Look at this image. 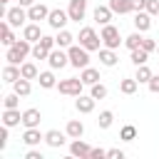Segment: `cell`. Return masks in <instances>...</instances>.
Here are the masks:
<instances>
[{
  "mask_svg": "<svg viewBox=\"0 0 159 159\" xmlns=\"http://www.w3.org/2000/svg\"><path fill=\"white\" fill-rule=\"evenodd\" d=\"M67 55H70V65H72V67H77V70L89 67V50H84L82 45L67 47Z\"/></svg>",
  "mask_w": 159,
  "mask_h": 159,
  "instance_id": "6da1fadb",
  "label": "cell"
},
{
  "mask_svg": "<svg viewBox=\"0 0 159 159\" xmlns=\"http://www.w3.org/2000/svg\"><path fill=\"white\" fill-rule=\"evenodd\" d=\"M99 42H102V35H97L92 27H82V30H80V45H82L84 50L94 52V50H99Z\"/></svg>",
  "mask_w": 159,
  "mask_h": 159,
  "instance_id": "7a4b0ae2",
  "label": "cell"
},
{
  "mask_svg": "<svg viewBox=\"0 0 159 159\" xmlns=\"http://www.w3.org/2000/svg\"><path fill=\"white\" fill-rule=\"evenodd\" d=\"M82 87H84V82L80 77H67V80H60L57 82V89L62 94H70V97H80L82 94Z\"/></svg>",
  "mask_w": 159,
  "mask_h": 159,
  "instance_id": "3957f363",
  "label": "cell"
},
{
  "mask_svg": "<svg viewBox=\"0 0 159 159\" xmlns=\"http://www.w3.org/2000/svg\"><path fill=\"white\" fill-rule=\"evenodd\" d=\"M102 42H104V47H112V50H117V47L122 45L119 30H117L114 25H102Z\"/></svg>",
  "mask_w": 159,
  "mask_h": 159,
  "instance_id": "277c9868",
  "label": "cell"
},
{
  "mask_svg": "<svg viewBox=\"0 0 159 159\" xmlns=\"http://www.w3.org/2000/svg\"><path fill=\"white\" fill-rule=\"evenodd\" d=\"M47 62H50L52 70H62L65 65H70V55L65 52V47H55V50H50Z\"/></svg>",
  "mask_w": 159,
  "mask_h": 159,
  "instance_id": "5b68a950",
  "label": "cell"
},
{
  "mask_svg": "<svg viewBox=\"0 0 159 159\" xmlns=\"http://www.w3.org/2000/svg\"><path fill=\"white\" fill-rule=\"evenodd\" d=\"M70 22V12H65V10H50V15H47V25L50 27H55V30H62L65 25Z\"/></svg>",
  "mask_w": 159,
  "mask_h": 159,
  "instance_id": "8992f818",
  "label": "cell"
},
{
  "mask_svg": "<svg viewBox=\"0 0 159 159\" xmlns=\"http://www.w3.org/2000/svg\"><path fill=\"white\" fill-rule=\"evenodd\" d=\"M5 20L12 25V27H20L25 20H30L27 17V12L22 10V5H17V7H10V10H5Z\"/></svg>",
  "mask_w": 159,
  "mask_h": 159,
  "instance_id": "52a82bcc",
  "label": "cell"
},
{
  "mask_svg": "<svg viewBox=\"0 0 159 159\" xmlns=\"http://www.w3.org/2000/svg\"><path fill=\"white\" fill-rule=\"evenodd\" d=\"M67 12H70V20H75V22L84 20V12H87V0H70Z\"/></svg>",
  "mask_w": 159,
  "mask_h": 159,
  "instance_id": "ba28073f",
  "label": "cell"
},
{
  "mask_svg": "<svg viewBox=\"0 0 159 159\" xmlns=\"http://www.w3.org/2000/svg\"><path fill=\"white\" fill-rule=\"evenodd\" d=\"M47 15H50V10H47V5H42V2H35V5H30V7H27V17H30V20H35V22L47 20Z\"/></svg>",
  "mask_w": 159,
  "mask_h": 159,
  "instance_id": "9c48e42d",
  "label": "cell"
},
{
  "mask_svg": "<svg viewBox=\"0 0 159 159\" xmlns=\"http://www.w3.org/2000/svg\"><path fill=\"white\" fill-rule=\"evenodd\" d=\"M40 119H42V114H40V109H35V107H30V109H25V112H22V124H25V129L37 127V124H40Z\"/></svg>",
  "mask_w": 159,
  "mask_h": 159,
  "instance_id": "30bf717a",
  "label": "cell"
},
{
  "mask_svg": "<svg viewBox=\"0 0 159 159\" xmlns=\"http://www.w3.org/2000/svg\"><path fill=\"white\" fill-rule=\"evenodd\" d=\"M109 7L117 15H127V12L134 10V0H109Z\"/></svg>",
  "mask_w": 159,
  "mask_h": 159,
  "instance_id": "8fae6325",
  "label": "cell"
},
{
  "mask_svg": "<svg viewBox=\"0 0 159 159\" xmlns=\"http://www.w3.org/2000/svg\"><path fill=\"white\" fill-rule=\"evenodd\" d=\"M112 7L109 5H97L94 7V20L99 22V25H109V20H112Z\"/></svg>",
  "mask_w": 159,
  "mask_h": 159,
  "instance_id": "7c38bea8",
  "label": "cell"
},
{
  "mask_svg": "<svg viewBox=\"0 0 159 159\" xmlns=\"http://www.w3.org/2000/svg\"><path fill=\"white\" fill-rule=\"evenodd\" d=\"M134 27H137L139 32H147V30L152 27V17H149V12L137 10V15H134Z\"/></svg>",
  "mask_w": 159,
  "mask_h": 159,
  "instance_id": "4fadbf2b",
  "label": "cell"
},
{
  "mask_svg": "<svg viewBox=\"0 0 159 159\" xmlns=\"http://www.w3.org/2000/svg\"><path fill=\"white\" fill-rule=\"evenodd\" d=\"M65 132H67V137H70V139H80V137L84 134V124H82L80 119H70V122H67V127H65Z\"/></svg>",
  "mask_w": 159,
  "mask_h": 159,
  "instance_id": "5bb4252c",
  "label": "cell"
},
{
  "mask_svg": "<svg viewBox=\"0 0 159 159\" xmlns=\"http://www.w3.org/2000/svg\"><path fill=\"white\" fill-rule=\"evenodd\" d=\"M42 139H45V137L40 134V129H37V127H30V129H25V134H22V142H25L27 147H37Z\"/></svg>",
  "mask_w": 159,
  "mask_h": 159,
  "instance_id": "9a60e30c",
  "label": "cell"
},
{
  "mask_svg": "<svg viewBox=\"0 0 159 159\" xmlns=\"http://www.w3.org/2000/svg\"><path fill=\"white\" fill-rule=\"evenodd\" d=\"M89 149H92V147H87V144L82 142V137H80V139H75V142L70 144V154H72V157H80V159L89 157Z\"/></svg>",
  "mask_w": 159,
  "mask_h": 159,
  "instance_id": "2e32d148",
  "label": "cell"
},
{
  "mask_svg": "<svg viewBox=\"0 0 159 159\" xmlns=\"http://www.w3.org/2000/svg\"><path fill=\"white\" fill-rule=\"evenodd\" d=\"M20 77H22L20 67H17V65H10V62H7V65H5V70H2V80H5V82H10V84H15V82H17Z\"/></svg>",
  "mask_w": 159,
  "mask_h": 159,
  "instance_id": "e0dca14e",
  "label": "cell"
},
{
  "mask_svg": "<svg viewBox=\"0 0 159 159\" xmlns=\"http://www.w3.org/2000/svg\"><path fill=\"white\" fill-rule=\"evenodd\" d=\"M75 107H77V112H82V114H89L92 109H94V97L89 94V97H77V102H75Z\"/></svg>",
  "mask_w": 159,
  "mask_h": 159,
  "instance_id": "ac0fdd59",
  "label": "cell"
},
{
  "mask_svg": "<svg viewBox=\"0 0 159 159\" xmlns=\"http://www.w3.org/2000/svg\"><path fill=\"white\" fill-rule=\"evenodd\" d=\"M22 37H25V40H30V42H37V40L42 37V32H40V25H35V22L25 25V27H22Z\"/></svg>",
  "mask_w": 159,
  "mask_h": 159,
  "instance_id": "d6986e66",
  "label": "cell"
},
{
  "mask_svg": "<svg viewBox=\"0 0 159 159\" xmlns=\"http://www.w3.org/2000/svg\"><path fill=\"white\" fill-rule=\"evenodd\" d=\"M117 55H114V50L112 47H104V50H99V62L104 65V67H114L117 65Z\"/></svg>",
  "mask_w": 159,
  "mask_h": 159,
  "instance_id": "ffe728a7",
  "label": "cell"
},
{
  "mask_svg": "<svg viewBox=\"0 0 159 159\" xmlns=\"http://www.w3.org/2000/svg\"><path fill=\"white\" fill-rule=\"evenodd\" d=\"M22 122V114L17 112V109H5L2 112V124L5 127H15V124H20Z\"/></svg>",
  "mask_w": 159,
  "mask_h": 159,
  "instance_id": "44dd1931",
  "label": "cell"
},
{
  "mask_svg": "<svg viewBox=\"0 0 159 159\" xmlns=\"http://www.w3.org/2000/svg\"><path fill=\"white\" fill-rule=\"evenodd\" d=\"M65 134H67V132H65ZM65 134H62V132H57V129H50V132L45 134V142H47L50 147H55V149H57V147H62V144H65Z\"/></svg>",
  "mask_w": 159,
  "mask_h": 159,
  "instance_id": "7402d4cb",
  "label": "cell"
},
{
  "mask_svg": "<svg viewBox=\"0 0 159 159\" xmlns=\"http://www.w3.org/2000/svg\"><path fill=\"white\" fill-rule=\"evenodd\" d=\"M80 80H82L84 84H89V87H92L94 82H99V72H97L94 67H84V70L80 72Z\"/></svg>",
  "mask_w": 159,
  "mask_h": 159,
  "instance_id": "603a6c76",
  "label": "cell"
},
{
  "mask_svg": "<svg viewBox=\"0 0 159 159\" xmlns=\"http://www.w3.org/2000/svg\"><path fill=\"white\" fill-rule=\"evenodd\" d=\"M10 27H12V25H10V22H2V25H0V32H2V45H5V47H12V45H15V42H17V40H15V35H12V30H10Z\"/></svg>",
  "mask_w": 159,
  "mask_h": 159,
  "instance_id": "cb8c5ba5",
  "label": "cell"
},
{
  "mask_svg": "<svg viewBox=\"0 0 159 159\" xmlns=\"http://www.w3.org/2000/svg\"><path fill=\"white\" fill-rule=\"evenodd\" d=\"M20 72H22V77H25V80H37V77H40V72H37V65H35V62H22V65H20Z\"/></svg>",
  "mask_w": 159,
  "mask_h": 159,
  "instance_id": "d4e9b609",
  "label": "cell"
},
{
  "mask_svg": "<svg viewBox=\"0 0 159 159\" xmlns=\"http://www.w3.org/2000/svg\"><path fill=\"white\" fill-rule=\"evenodd\" d=\"M137 87H139V82H137L134 77H124V80L119 82V92H122V94H134Z\"/></svg>",
  "mask_w": 159,
  "mask_h": 159,
  "instance_id": "484cf974",
  "label": "cell"
},
{
  "mask_svg": "<svg viewBox=\"0 0 159 159\" xmlns=\"http://www.w3.org/2000/svg\"><path fill=\"white\" fill-rule=\"evenodd\" d=\"M40 87H45V89H52V87H57V80H55V75L47 70V72H40Z\"/></svg>",
  "mask_w": 159,
  "mask_h": 159,
  "instance_id": "4316f807",
  "label": "cell"
},
{
  "mask_svg": "<svg viewBox=\"0 0 159 159\" xmlns=\"http://www.w3.org/2000/svg\"><path fill=\"white\" fill-rule=\"evenodd\" d=\"M142 40H144V35L137 30V32H132L129 37H124V45H127L129 50H137V47H142Z\"/></svg>",
  "mask_w": 159,
  "mask_h": 159,
  "instance_id": "83f0119b",
  "label": "cell"
},
{
  "mask_svg": "<svg viewBox=\"0 0 159 159\" xmlns=\"http://www.w3.org/2000/svg\"><path fill=\"white\" fill-rule=\"evenodd\" d=\"M5 60H7L10 65H20L25 57H22V52H20V50L12 45V47H7V52H5Z\"/></svg>",
  "mask_w": 159,
  "mask_h": 159,
  "instance_id": "f1b7e54d",
  "label": "cell"
},
{
  "mask_svg": "<svg viewBox=\"0 0 159 159\" xmlns=\"http://www.w3.org/2000/svg\"><path fill=\"white\" fill-rule=\"evenodd\" d=\"M12 87H15V92H17L20 97H27V94L32 92V87H30V80H25V77H20V80H17Z\"/></svg>",
  "mask_w": 159,
  "mask_h": 159,
  "instance_id": "f546056e",
  "label": "cell"
},
{
  "mask_svg": "<svg viewBox=\"0 0 159 159\" xmlns=\"http://www.w3.org/2000/svg\"><path fill=\"white\" fill-rule=\"evenodd\" d=\"M147 57H149V52L144 50V47H137V50H132V62L139 67V65H147Z\"/></svg>",
  "mask_w": 159,
  "mask_h": 159,
  "instance_id": "4dcf8cb0",
  "label": "cell"
},
{
  "mask_svg": "<svg viewBox=\"0 0 159 159\" xmlns=\"http://www.w3.org/2000/svg\"><path fill=\"white\" fill-rule=\"evenodd\" d=\"M112 122H114V114H112L109 109H104V112H99V119H97V124H99V129H109V127H112Z\"/></svg>",
  "mask_w": 159,
  "mask_h": 159,
  "instance_id": "1f68e13d",
  "label": "cell"
},
{
  "mask_svg": "<svg viewBox=\"0 0 159 159\" xmlns=\"http://www.w3.org/2000/svg\"><path fill=\"white\" fill-rule=\"evenodd\" d=\"M57 40V47H72V32H67V30H60V35L55 37Z\"/></svg>",
  "mask_w": 159,
  "mask_h": 159,
  "instance_id": "d6a6232c",
  "label": "cell"
},
{
  "mask_svg": "<svg viewBox=\"0 0 159 159\" xmlns=\"http://www.w3.org/2000/svg\"><path fill=\"white\" fill-rule=\"evenodd\" d=\"M134 80H137V82H149V80H152V70H149L147 65H139V67H137Z\"/></svg>",
  "mask_w": 159,
  "mask_h": 159,
  "instance_id": "836d02e7",
  "label": "cell"
},
{
  "mask_svg": "<svg viewBox=\"0 0 159 159\" xmlns=\"http://www.w3.org/2000/svg\"><path fill=\"white\" fill-rule=\"evenodd\" d=\"M2 104H5V109H17V104H20V94H17V92L5 94V97H2Z\"/></svg>",
  "mask_w": 159,
  "mask_h": 159,
  "instance_id": "e575fe53",
  "label": "cell"
},
{
  "mask_svg": "<svg viewBox=\"0 0 159 159\" xmlns=\"http://www.w3.org/2000/svg\"><path fill=\"white\" fill-rule=\"evenodd\" d=\"M134 137H137V127H134V124H124V127H122V132H119V139L132 142Z\"/></svg>",
  "mask_w": 159,
  "mask_h": 159,
  "instance_id": "d590c367",
  "label": "cell"
},
{
  "mask_svg": "<svg viewBox=\"0 0 159 159\" xmlns=\"http://www.w3.org/2000/svg\"><path fill=\"white\" fill-rule=\"evenodd\" d=\"M32 57H35V60H47V57H50V50L42 47L40 42H35V47H32Z\"/></svg>",
  "mask_w": 159,
  "mask_h": 159,
  "instance_id": "8d00e7d4",
  "label": "cell"
},
{
  "mask_svg": "<svg viewBox=\"0 0 159 159\" xmlns=\"http://www.w3.org/2000/svg\"><path fill=\"white\" fill-rule=\"evenodd\" d=\"M89 94H92L94 99H104V97H107V87H104V84H99V82H94Z\"/></svg>",
  "mask_w": 159,
  "mask_h": 159,
  "instance_id": "74e56055",
  "label": "cell"
},
{
  "mask_svg": "<svg viewBox=\"0 0 159 159\" xmlns=\"http://www.w3.org/2000/svg\"><path fill=\"white\" fill-rule=\"evenodd\" d=\"M149 15H159V0H147V7H144Z\"/></svg>",
  "mask_w": 159,
  "mask_h": 159,
  "instance_id": "f35d334b",
  "label": "cell"
},
{
  "mask_svg": "<svg viewBox=\"0 0 159 159\" xmlns=\"http://www.w3.org/2000/svg\"><path fill=\"white\" fill-rule=\"evenodd\" d=\"M147 87H149V92L159 94V75H152V80L147 82Z\"/></svg>",
  "mask_w": 159,
  "mask_h": 159,
  "instance_id": "ab89813d",
  "label": "cell"
},
{
  "mask_svg": "<svg viewBox=\"0 0 159 159\" xmlns=\"http://www.w3.org/2000/svg\"><path fill=\"white\" fill-rule=\"evenodd\" d=\"M102 157H107V152H104L102 147H94V149H89V159H102Z\"/></svg>",
  "mask_w": 159,
  "mask_h": 159,
  "instance_id": "60d3db41",
  "label": "cell"
},
{
  "mask_svg": "<svg viewBox=\"0 0 159 159\" xmlns=\"http://www.w3.org/2000/svg\"><path fill=\"white\" fill-rule=\"evenodd\" d=\"M7 129H10V127H5V124H2V129H0V149H5V147H7Z\"/></svg>",
  "mask_w": 159,
  "mask_h": 159,
  "instance_id": "b9f144b4",
  "label": "cell"
},
{
  "mask_svg": "<svg viewBox=\"0 0 159 159\" xmlns=\"http://www.w3.org/2000/svg\"><path fill=\"white\" fill-rule=\"evenodd\" d=\"M142 47H144L147 52H152V50H157V42H154V40H149V37H144V40H142Z\"/></svg>",
  "mask_w": 159,
  "mask_h": 159,
  "instance_id": "7bdbcfd3",
  "label": "cell"
},
{
  "mask_svg": "<svg viewBox=\"0 0 159 159\" xmlns=\"http://www.w3.org/2000/svg\"><path fill=\"white\" fill-rule=\"evenodd\" d=\"M107 157H109V159H124V152H122V149H109Z\"/></svg>",
  "mask_w": 159,
  "mask_h": 159,
  "instance_id": "ee69618b",
  "label": "cell"
},
{
  "mask_svg": "<svg viewBox=\"0 0 159 159\" xmlns=\"http://www.w3.org/2000/svg\"><path fill=\"white\" fill-rule=\"evenodd\" d=\"M25 159H42V152H37V149H30V152L25 154Z\"/></svg>",
  "mask_w": 159,
  "mask_h": 159,
  "instance_id": "f6af8a7d",
  "label": "cell"
},
{
  "mask_svg": "<svg viewBox=\"0 0 159 159\" xmlns=\"http://www.w3.org/2000/svg\"><path fill=\"white\" fill-rule=\"evenodd\" d=\"M147 7V0H134V10H144Z\"/></svg>",
  "mask_w": 159,
  "mask_h": 159,
  "instance_id": "bcb514c9",
  "label": "cell"
},
{
  "mask_svg": "<svg viewBox=\"0 0 159 159\" xmlns=\"http://www.w3.org/2000/svg\"><path fill=\"white\" fill-rule=\"evenodd\" d=\"M20 5L22 7H30V5H35V0H20Z\"/></svg>",
  "mask_w": 159,
  "mask_h": 159,
  "instance_id": "7dc6e473",
  "label": "cell"
},
{
  "mask_svg": "<svg viewBox=\"0 0 159 159\" xmlns=\"http://www.w3.org/2000/svg\"><path fill=\"white\" fill-rule=\"evenodd\" d=\"M0 2H10V0H0Z\"/></svg>",
  "mask_w": 159,
  "mask_h": 159,
  "instance_id": "c3c4849f",
  "label": "cell"
},
{
  "mask_svg": "<svg viewBox=\"0 0 159 159\" xmlns=\"http://www.w3.org/2000/svg\"><path fill=\"white\" fill-rule=\"evenodd\" d=\"M157 50H159V45H157Z\"/></svg>",
  "mask_w": 159,
  "mask_h": 159,
  "instance_id": "681fc988",
  "label": "cell"
}]
</instances>
